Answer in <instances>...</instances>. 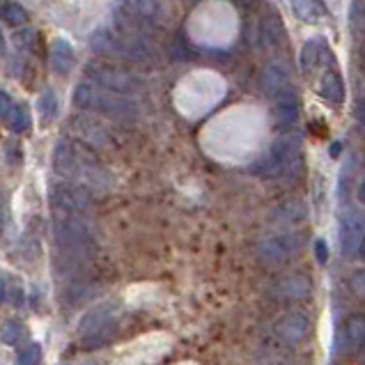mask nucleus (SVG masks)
<instances>
[{"instance_id":"obj_1","label":"nucleus","mask_w":365,"mask_h":365,"mask_svg":"<svg viewBox=\"0 0 365 365\" xmlns=\"http://www.w3.org/2000/svg\"><path fill=\"white\" fill-rule=\"evenodd\" d=\"M53 168L65 180L86 186V189L103 191L110 184V177L97 161V156H92L88 150L71 140H58L53 150Z\"/></svg>"},{"instance_id":"obj_2","label":"nucleus","mask_w":365,"mask_h":365,"mask_svg":"<svg viewBox=\"0 0 365 365\" xmlns=\"http://www.w3.org/2000/svg\"><path fill=\"white\" fill-rule=\"evenodd\" d=\"M74 103L81 110L99 113L113 120H135L138 118V103L129 95H120L95 83H78L74 90Z\"/></svg>"},{"instance_id":"obj_3","label":"nucleus","mask_w":365,"mask_h":365,"mask_svg":"<svg viewBox=\"0 0 365 365\" xmlns=\"http://www.w3.org/2000/svg\"><path fill=\"white\" fill-rule=\"evenodd\" d=\"M92 44H95V48H99L101 53L118 56L122 60H131V62H152L154 58V46L148 39V33L122 26V24H115L113 30H101V33L92 39Z\"/></svg>"},{"instance_id":"obj_4","label":"nucleus","mask_w":365,"mask_h":365,"mask_svg":"<svg viewBox=\"0 0 365 365\" xmlns=\"http://www.w3.org/2000/svg\"><path fill=\"white\" fill-rule=\"evenodd\" d=\"M53 239L71 262H86L97 248V237L83 221V216L58 214L53 223Z\"/></svg>"},{"instance_id":"obj_5","label":"nucleus","mask_w":365,"mask_h":365,"mask_svg":"<svg viewBox=\"0 0 365 365\" xmlns=\"http://www.w3.org/2000/svg\"><path fill=\"white\" fill-rule=\"evenodd\" d=\"M304 168L299 152V140L294 135H283L269 148V152L253 165V173L274 180V177H287V180H297Z\"/></svg>"},{"instance_id":"obj_6","label":"nucleus","mask_w":365,"mask_h":365,"mask_svg":"<svg viewBox=\"0 0 365 365\" xmlns=\"http://www.w3.org/2000/svg\"><path fill=\"white\" fill-rule=\"evenodd\" d=\"M165 9L161 0H118L115 3V24L129 26L143 33L161 28Z\"/></svg>"},{"instance_id":"obj_7","label":"nucleus","mask_w":365,"mask_h":365,"mask_svg":"<svg viewBox=\"0 0 365 365\" xmlns=\"http://www.w3.org/2000/svg\"><path fill=\"white\" fill-rule=\"evenodd\" d=\"M48 202L56 210V214H71V216H86L92 210V193L90 189L74 182H60L48 189Z\"/></svg>"},{"instance_id":"obj_8","label":"nucleus","mask_w":365,"mask_h":365,"mask_svg":"<svg viewBox=\"0 0 365 365\" xmlns=\"http://www.w3.org/2000/svg\"><path fill=\"white\" fill-rule=\"evenodd\" d=\"M306 244V235L304 232H283V235H274L264 239L257 248V255L262 259V264L269 267H278L285 264L289 257H294Z\"/></svg>"},{"instance_id":"obj_9","label":"nucleus","mask_w":365,"mask_h":365,"mask_svg":"<svg viewBox=\"0 0 365 365\" xmlns=\"http://www.w3.org/2000/svg\"><path fill=\"white\" fill-rule=\"evenodd\" d=\"M113 319H115V308L113 306H99L92 312H88V315L81 319V327H78L83 340H86V345L99 347L106 340H110Z\"/></svg>"},{"instance_id":"obj_10","label":"nucleus","mask_w":365,"mask_h":365,"mask_svg":"<svg viewBox=\"0 0 365 365\" xmlns=\"http://www.w3.org/2000/svg\"><path fill=\"white\" fill-rule=\"evenodd\" d=\"M88 74L95 78L99 86L108 88L113 92H120V95H135L143 88V81L133 78L131 74H124L120 69L113 67H103V65H90Z\"/></svg>"},{"instance_id":"obj_11","label":"nucleus","mask_w":365,"mask_h":365,"mask_svg":"<svg viewBox=\"0 0 365 365\" xmlns=\"http://www.w3.org/2000/svg\"><path fill=\"white\" fill-rule=\"evenodd\" d=\"M363 235H365V216L354 210V207H347L345 214L340 216V250H342V255L351 257L354 253H356Z\"/></svg>"},{"instance_id":"obj_12","label":"nucleus","mask_w":365,"mask_h":365,"mask_svg":"<svg viewBox=\"0 0 365 365\" xmlns=\"http://www.w3.org/2000/svg\"><path fill=\"white\" fill-rule=\"evenodd\" d=\"M271 101H274V118L278 124H283V127L297 124L301 118V99L294 90H278L276 95H271Z\"/></svg>"},{"instance_id":"obj_13","label":"nucleus","mask_w":365,"mask_h":365,"mask_svg":"<svg viewBox=\"0 0 365 365\" xmlns=\"http://www.w3.org/2000/svg\"><path fill=\"white\" fill-rule=\"evenodd\" d=\"M308 331H310V322L304 312H289V315H285L276 324V336L292 347L301 345L308 338Z\"/></svg>"},{"instance_id":"obj_14","label":"nucleus","mask_w":365,"mask_h":365,"mask_svg":"<svg viewBox=\"0 0 365 365\" xmlns=\"http://www.w3.org/2000/svg\"><path fill=\"white\" fill-rule=\"evenodd\" d=\"M342 342V351L340 354H351L365 345V315L356 312V315H349L342 324V331L338 336V345Z\"/></svg>"},{"instance_id":"obj_15","label":"nucleus","mask_w":365,"mask_h":365,"mask_svg":"<svg viewBox=\"0 0 365 365\" xmlns=\"http://www.w3.org/2000/svg\"><path fill=\"white\" fill-rule=\"evenodd\" d=\"M319 97L331 106H340L345 101V83H342L338 71H324V76L319 81Z\"/></svg>"},{"instance_id":"obj_16","label":"nucleus","mask_w":365,"mask_h":365,"mask_svg":"<svg viewBox=\"0 0 365 365\" xmlns=\"http://www.w3.org/2000/svg\"><path fill=\"white\" fill-rule=\"evenodd\" d=\"M74 62H76L74 48H71L67 39H56L53 44H51V65H53V69L60 76L69 74V71L74 69Z\"/></svg>"},{"instance_id":"obj_17","label":"nucleus","mask_w":365,"mask_h":365,"mask_svg":"<svg viewBox=\"0 0 365 365\" xmlns=\"http://www.w3.org/2000/svg\"><path fill=\"white\" fill-rule=\"evenodd\" d=\"M259 37H262L264 46H269V48H276V46L283 44L285 41V26H283V21H280L278 14L267 12L262 16V24H259Z\"/></svg>"},{"instance_id":"obj_18","label":"nucleus","mask_w":365,"mask_h":365,"mask_svg":"<svg viewBox=\"0 0 365 365\" xmlns=\"http://www.w3.org/2000/svg\"><path fill=\"white\" fill-rule=\"evenodd\" d=\"M259 86L267 92V95H276L278 90H283L289 86V69L278 65V62H271L269 67H264L262 78H259Z\"/></svg>"},{"instance_id":"obj_19","label":"nucleus","mask_w":365,"mask_h":365,"mask_svg":"<svg viewBox=\"0 0 365 365\" xmlns=\"http://www.w3.org/2000/svg\"><path fill=\"white\" fill-rule=\"evenodd\" d=\"M327 51V41L322 37H312L310 41H306L304 48H301V71L304 74H312L317 69V65L322 62V53Z\"/></svg>"},{"instance_id":"obj_20","label":"nucleus","mask_w":365,"mask_h":365,"mask_svg":"<svg viewBox=\"0 0 365 365\" xmlns=\"http://www.w3.org/2000/svg\"><path fill=\"white\" fill-rule=\"evenodd\" d=\"M71 127H76V133L81 135L83 140L92 148H103L106 145V131H103L101 124L97 122H90V120H74L71 122Z\"/></svg>"},{"instance_id":"obj_21","label":"nucleus","mask_w":365,"mask_h":365,"mask_svg":"<svg viewBox=\"0 0 365 365\" xmlns=\"http://www.w3.org/2000/svg\"><path fill=\"white\" fill-rule=\"evenodd\" d=\"M289 5L292 12L306 24H317L322 14H324V7H322L319 0H289Z\"/></svg>"},{"instance_id":"obj_22","label":"nucleus","mask_w":365,"mask_h":365,"mask_svg":"<svg viewBox=\"0 0 365 365\" xmlns=\"http://www.w3.org/2000/svg\"><path fill=\"white\" fill-rule=\"evenodd\" d=\"M304 218H306V207L297 200L280 205L274 212V223H278V225H294V223L304 221Z\"/></svg>"},{"instance_id":"obj_23","label":"nucleus","mask_w":365,"mask_h":365,"mask_svg":"<svg viewBox=\"0 0 365 365\" xmlns=\"http://www.w3.org/2000/svg\"><path fill=\"white\" fill-rule=\"evenodd\" d=\"M280 297H289V299H306L310 294V280L308 276H289L283 280L278 287Z\"/></svg>"},{"instance_id":"obj_24","label":"nucleus","mask_w":365,"mask_h":365,"mask_svg":"<svg viewBox=\"0 0 365 365\" xmlns=\"http://www.w3.org/2000/svg\"><path fill=\"white\" fill-rule=\"evenodd\" d=\"M0 21L21 26V24H26V21H28V14H26L24 7L12 3V0H0Z\"/></svg>"},{"instance_id":"obj_25","label":"nucleus","mask_w":365,"mask_h":365,"mask_svg":"<svg viewBox=\"0 0 365 365\" xmlns=\"http://www.w3.org/2000/svg\"><path fill=\"white\" fill-rule=\"evenodd\" d=\"M349 26L354 33L365 35V0H351L349 5Z\"/></svg>"},{"instance_id":"obj_26","label":"nucleus","mask_w":365,"mask_h":365,"mask_svg":"<svg viewBox=\"0 0 365 365\" xmlns=\"http://www.w3.org/2000/svg\"><path fill=\"white\" fill-rule=\"evenodd\" d=\"M9 127H12L16 133H28L30 127H33V120H30V113L26 106H14L12 118H9Z\"/></svg>"},{"instance_id":"obj_27","label":"nucleus","mask_w":365,"mask_h":365,"mask_svg":"<svg viewBox=\"0 0 365 365\" xmlns=\"http://www.w3.org/2000/svg\"><path fill=\"white\" fill-rule=\"evenodd\" d=\"M39 113H41V122H44V124H48L58 115V99H56V95L51 90L44 92L41 99H39Z\"/></svg>"},{"instance_id":"obj_28","label":"nucleus","mask_w":365,"mask_h":365,"mask_svg":"<svg viewBox=\"0 0 365 365\" xmlns=\"http://www.w3.org/2000/svg\"><path fill=\"white\" fill-rule=\"evenodd\" d=\"M24 324H19V322H5V327L0 329V340L5 342V345H16V342L24 338Z\"/></svg>"},{"instance_id":"obj_29","label":"nucleus","mask_w":365,"mask_h":365,"mask_svg":"<svg viewBox=\"0 0 365 365\" xmlns=\"http://www.w3.org/2000/svg\"><path fill=\"white\" fill-rule=\"evenodd\" d=\"M37 33L35 30H21V33L14 35V44L21 51H37Z\"/></svg>"},{"instance_id":"obj_30","label":"nucleus","mask_w":365,"mask_h":365,"mask_svg":"<svg viewBox=\"0 0 365 365\" xmlns=\"http://www.w3.org/2000/svg\"><path fill=\"white\" fill-rule=\"evenodd\" d=\"M351 180H354V163L347 161L345 163V168L340 170V186H338V193L340 197H347L349 195V189H351Z\"/></svg>"},{"instance_id":"obj_31","label":"nucleus","mask_w":365,"mask_h":365,"mask_svg":"<svg viewBox=\"0 0 365 365\" xmlns=\"http://www.w3.org/2000/svg\"><path fill=\"white\" fill-rule=\"evenodd\" d=\"M41 347L37 345V342H33V345H28L26 349H21L19 354V363H26V365H33V363H39L41 361Z\"/></svg>"},{"instance_id":"obj_32","label":"nucleus","mask_w":365,"mask_h":365,"mask_svg":"<svg viewBox=\"0 0 365 365\" xmlns=\"http://www.w3.org/2000/svg\"><path fill=\"white\" fill-rule=\"evenodd\" d=\"M14 106H16V103L12 101V97H9L7 92H0V120H3V122H9Z\"/></svg>"},{"instance_id":"obj_33","label":"nucleus","mask_w":365,"mask_h":365,"mask_svg":"<svg viewBox=\"0 0 365 365\" xmlns=\"http://www.w3.org/2000/svg\"><path fill=\"white\" fill-rule=\"evenodd\" d=\"M315 255H317V262L319 264H327V259H329V246L324 239H317L315 242Z\"/></svg>"},{"instance_id":"obj_34","label":"nucleus","mask_w":365,"mask_h":365,"mask_svg":"<svg viewBox=\"0 0 365 365\" xmlns=\"http://www.w3.org/2000/svg\"><path fill=\"white\" fill-rule=\"evenodd\" d=\"M351 289L356 292V294H365V271L351 278Z\"/></svg>"},{"instance_id":"obj_35","label":"nucleus","mask_w":365,"mask_h":365,"mask_svg":"<svg viewBox=\"0 0 365 365\" xmlns=\"http://www.w3.org/2000/svg\"><path fill=\"white\" fill-rule=\"evenodd\" d=\"M356 60H359V69L365 74V39L359 44V48H356Z\"/></svg>"},{"instance_id":"obj_36","label":"nucleus","mask_w":365,"mask_h":365,"mask_svg":"<svg viewBox=\"0 0 365 365\" xmlns=\"http://www.w3.org/2000/svg\"><path fill=\"white\" fill-rule=\"evenodd\" d=\"M356 120L365 127V97L356 103Z\"/></svg>"},{"instance_id":"obj_37","label":"nucleus","mask_w":365,"mask_h":365,"mask_svg":"<svg viewBox=\"0 0 365 365\" xmlns=\"http://www.w3.org/2000/svg\"><path fill=\"white\" fill-rule=\"evenodd\" d=\"M5 297H7V287H5V280L0 278V304L5 301Z\"/></svg>"},{"instance_id":"obj_38","label":"nucleus","mask_w":365,"mask_h":365,"mask_svg":"<svg viewBox=\"0 0 365 365\" xmlns=\"http://www.w3.org/2000/svg\"><path fill=\"white\" fill-rule=\"evenodd\" d=\"M356 253L365 259V235H363V239H361V244H359V248H356Z\"/></svg>"},{"instance_id":"obj_39","label":"nucleus","mask_w":365,"mask_h":365,"mask_svg":"<svg viewBox=\"0 0 365 365\" xmlns=\"http://www.w3.org/2000/svg\"><path fill=\"white\" fill-rule=\"evenodd\" d=\"M359 200L365 205V180L361 182V186H359Z\"/></svg>"},{"instance_id":"obj_40","label":"nucleus","mask_w":365,"mask_h":365,"mask_svg":"<svg viewBox=\"0 0 365 365\" xmlns=\"http://www.w3.org/2000/svg\"><path fill=\"white\" fill-rule=\"evenodd\" d=\"M3 51H5V39H3V33H0V56H3Z\"/></svg>"}]
</instances>
